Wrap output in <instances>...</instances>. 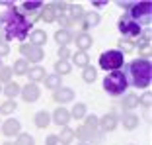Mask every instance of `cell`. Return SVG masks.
<instances>
[{
  "mask_svg": "<svg viewBox=\"0 0 152 145\" xmlns=\"http://www.w3.org/2000/svg\"><path fill=\"white\" fill-rule=\"evenodd\" d=\"M76 145H90V143H84V141H78V143H76Z\"/></svg>",
  "mask_w": 152,
  "mask_h": 145,
  "instance_id": "f6af8a7d",
  "label": "cell"
},
{
  "mask_svg": "<svg viewBox=\"0 0 152 145\" xmlns=\"http://www.w3.org/2000/svg\"><path fill=\"white\" fill-rule=\"evenodd\" d=\"M74 39L70 33V30H58L57 33H55V41H57L61 47H68V43Z\"/></svg>",
  "mask_w": 152,
  "mask_h": 145,
  "instance_id": "e0dca14e",
  "label": "cell"
},
{
  "mask_svg": "<svg viewBox=\"0 0 152 145\" xmlns=\"http://www.w3.org/2000/svg\"><path fill=\"white\" fill-rule=\"evenodd\" d=\"M66 16L70 18V22H78V20H82V16H84V10H82L80 4H68Z\"/></svg>",
  "mask_w": 152,
  "mask_h": 145,
  "instance_id": "d6986e66",
  "label": "cell"
},
{
  "mask_svg": "<svg viewBox=\"0 0 152 145\" xmlns=\"http://www.w3.org/2000/svg\"><path fill=\"white\" fill-rule=\"evenodd\" d=\"M96 77H98V71H96V67H92V65L84 67V71H82V78H84L86 82H94Z\"/></svg>",
  "mask_w": 152,
  "mask_h": 145,
  "instance_id": "1f68e13d",
  "label": "cell"
},
{
  "mask_svg": "<svg viewBox=\"0 0 152 145\" xmlns=\"http://www.w3.org/2000/svg\"><path fill=\"white\" fill-rule=\"evenodd\" d=\"M57 22L58 24H61V30H68V27H70V18H68V16H66V14H63V16H58V18H57Z\"/></svg>",
  "mask_w": 152,
  "mask_h": 145,
  "instance_id": "74e56055",
  "label": "cell"
},
{
  "mask_svg": "<svg viewBox=\"0 0 152 145\" xmlns=\"http://www.w3.org/2000/svg\"><path fill=\"white\" fill-rule=\"evenodd\" d=\"M107 2L105 0H98V2H92V6H96V8H102V6H105Z\"/></svg>",
  "mask_w": 152,
  "mask_h": 145,
  "instance_id": "ee69618b",
  "label": "cell"
},
{
  "mask_svg": "<svg viewBox=\"0 0 152 145\" xmlns=\"http://www.w3.org/2000/svg\"><path fill=\"white\" fill-rule=\"evenodd\" d=\"M117 127V116L115 114H105L103 118H99V129L102 132H113Z\"/></svg>",
  "mask_w": 152,
  "mask_h": 145,
  "instance_id": "5bb4252c",
  "label": "cell"
},
{
  "mask_svg": "<svg viewBox=\"0 0 152 145\" xmlns=\"http://www.w3.org/2000/svg\"><path fill=\"white\" fill-rule=\"evenodd\" d=\"M72 139H74V129H70V127H63V132H61V135H58V143H61V145H68Z\"/></svg>",
  "mask_w": 152,
  "mask_h": 145,
  "instance_id": "484cf974",
  "label": "cell"
},
{
  "mask_svg": "<svg viewBox=\"0 0 152 145\" xmlns=\"http://www.w3.org/2000/svg\"><path fill=\"white\" fill-rule=\"evenodd\" d=\"M125 65V55L117 49H109V51H103L99 55V67L103 71H121Z\"/></svg>",
  "mask_w": 152,
  "mask_h": 145,
  "instance_id": "5b68a950",
  "label": "cell"
},
{
  "mask_svg": "<svg viewBox=\"0 0 152 145\" xmlns=\"http://www.w3.org/2000/svg\"><path fill=\"white\" fill-rule=\"evenodd\" d=\"M29 32H31V24L20 14L16 6L0 14V41H6V43L12 39L23 41L27 39Z\"/></svg>",
  "mask_w": 152,
  "mask_h": 145,
  "instance_id": "6da1fadb",
  "label": "cell"
},
{
  "mask_svg": "<svg viewBox=\"0 0 152 145\" xmlns=\"http://www.w3.org/2000/svg\"><path fill=\"white\" fill-rule=\"evenodd\" d=\"M70 118H86V106L82 104V102H76L74 106H72V110H70Z\"/></svg>",
  "mask_w": 152,
  "mask_h": 145,
  "instance_id": "f546056e",
  "label": "cell"
},
{
  "mask_svg": "<svg viewBox=\"0 0 152 145\" xmlns=\"http://www.w3.org/2000/svg\"><path fill=\"white\" fill-rule=\"evenodd\" d=\"M0 67H2V61H0Z\"/></svg>",
  "mask_w": 152,
  "mask_h": 145,
  "instance_id": "7dc6e473",
  "label": "cell"
},
{
  "mask_svg": "<svg viewBox=\"0 0 152 145\" xmlns=\"http://www.w3.org/2000/svg\"><path fill=\"white\" fill-rule=\"evenodd\" d=\"M4 145H14V143H12V141H6V143H4Z\"/></svg>",
  "mask_w": 152,
  "mask_h": 145,
  "instance_id": "bcb514c9",
  "label": "cell"
},
{
  "mask_svg": "<svg viewBox=\"0 0 152 145\" xmlns=\"http://www.w3.org/2000/svg\"><path fill=\"white\" fill-rule=\"evenodd\" d=\"M139 122H140V118L137 116V114H133V112H129V114L123 116V127H125V129H134V127L139 126Z\"/></svg>",
  "mask_w": 152,
  "mask_h": 145,
  "instance_id": "44dd1931",
  "label": "cell"
},
{
  "mask_svg": "<svg viewBox=\"0 0 152 145\" xmlns=\"http://www.w3.org/2000/svg\"><path fill=\"white\" fill-rule=\"evenodd\" d=\"M27 71H29V63L26 59H18L12 67V72H16V75H27Z\"/></svg>",
  "mask_w": 152,
  "mask_h": 145,
  "instance_id": "d4e9b609",
  "label": "cell"
},
{
  "mask_svg": "<svg viewBox=\"0 0 152 145\" xmlns=\"http://www.w3.org/2000/svg\"><path fill=\"white\" fill-rule=\"evenodd\" d=\"M51 124V114L47 110H41V112L35 114V126L37 127H47Z\"/></svg>",
  "mask_w": 152,
  "mask_h": 145,
  "instance_id": "cb8c5ba5",
  "label": "cell"
},
{
  "mask_svg": "<svg viewBox=\"0 0 152 145\" xmlns=\"http://www.w3.org/2000/svg\"><path fill=\"white\" fill-rule=\"evenodd\" d=\"M41 20H45L47 24H51V22H55L57 20V16H55V12H53V8H51V4H45L43 6V10H41V16H39Z\"/></svg>",
  "mask_w": 152,
  "mask_h": 145,
  "instance_id": "83f0119b",
  "label": "cell"
},
{
  "mask_svg": "<svg viewBox=\"0 0 152 145\" xmlns=\"http://www.w3.org/2000/svg\"><path fill=\"white\" fill-rule=\"evenodd\" d=\"M45 81V84H47V88H53V90H57L58 86H61V77H58V75H47V77L43 78Z\"/></svg>",
  "mask_w": 152,
  "mask_h": 145,
  "instance_id": "4dcf8cb0",
  "label": "cell"
},
{
  "mask_svg": "<svg viewBox=\"0 0 152 145\" xmlns=\"http://www.w3.org/2000/svg\"><path fill=\"white\" fill-rule=\"evenodd\" d=\"M72 63L76 65V67H88L90 65V57L86 51H76L74 55H72Z\"/></svg>",
  "mask_w": 152,
  "mask_h": 145,
  "instance_id": "603a6c76",
  "label": "cell"
},
{
  "mask_svg": "<svg viewBox=\"0 0 152 145\" xmlns=\"http://www.w3.org/2000/svg\"><path fill=\"white\" fill-rule=\"evenodd\" d=\"M20 90H22V86H20L18 82H12V81L6 82V86L2 88V92H4L6 96H8V100H14L16 96L20 94Z\"/></svg>",
  "mask_w": 152,
  "mask_h": 145,
  "instance_id": "ffe728a7",
  "label": "cell"
},
{
  "mask_svg": "<svg viewBox=\"0 0 152 145\" xmlns=\"http://www.w3.org/2000/svg\"><path fill=\"white\" fill-rule=\"evenodd\" d=\"M74 135H78V139H80V141H84V143H88L90 139H94V133L90 132L88 127H84V126H80V127H78V129L74 132Z\"/></svg>",
  "mask_w": 152,
  "mask_h": 145,
  "instance_id": "4316f807",
  "label": "cell"
},
{
  "mask_svg": "<svg viewBox=\"0 0 152 145\" xmlns=\"http://www.w3.org/2000/svg\"><path fill=\"white\" fill-rule=\"evenodd\" d=\"M127 18H131L134 24H150L152 22V2H127Z\"/></svg>",
  "mask_w": 152,
  "mask_h": 145,
  "instance_id": "3957f363",
  "label": "cell"
},
{
  "mask_svg": "<svg viewBox=\"0 0 152 145\" xmlns=\"http://www.w3.org/2000/svg\"><path fill=\"white\" fill-rule=\"evenodd\" d=\"M16 102L14 100H6V102H2L0 104V114H4V116H10L12 112H16Z\"/></svg>",
  "mask_w": 152,
  "mask_h": 145,
  "instance_id": "e575fe53",
  "label": "cell"
},
{
  "mask_svg": "<svg viewBox=\"0 0 152 145\" xmlns=\"http://www.w3.org/2000/svg\"><path fill=\"white\" fill-rule=\"evenodd\" d=\"M70 69H72V65L68 63V61H57L55 63V75H68L70 72Z\"/></svg>",
  "mask_w": 152,
  "mask_h": 145,
  "instance_id": "f1b7e54d",
  "label": "cell"
},
{
  "mask_svg": "<svg viewBox=\"0 0 152 145\" xmlns=\"http://www.w3.org/2000/svg\"><path fill=\"white\" fill-rule=\"evenodd\" d=\"M76 24H80L82 32H86V30H90V27H96V26L99 24V14H98V12H84L82 20H78Z\"/></svg>",
  "mask_w": 152,
  "mask_h": 145,
  "instance_id": "8fae6325",
  "label": "cell"
},
{
  "mask_svg": "<svg viewBox=\"0 0 152 145\" xmlns=\"http://www.w3.org/2000/svg\"><path fill=\"white\" fill-rule=\"evenodd\" d=\"M150 100H152V94H150V92H146V94L140 98V104H142L144 108H150Z\"/></svg>",
  "mask_w": 152,
  "mask_h": 145,
  "instance_id": "b9f144b4",
  "label": "cell"
},
{
  "mask_svg": "<svg viewBox=\"0 0 152 145\" xmlns=\"http://www.w3.org/2000/svg\"><path fill=\"white\" fill-rule=\"evenodd\" d=\"M74 41H76L78 51H86V49H90V47H92V37H90L88 32H80L78 36L74 37Z\"/></svg>",
  "mask_w": 152,
  "mask_h": 145,
  "instance_id": "2e32d148",
  "label": "cell"
},
{
  "mask_svg": "<svg viewBox=\"0 0 152 145\" xmlns=\"http://www.w3.org/2000/svg\"><path fill=\"white\" fill-rule=\"evenodd\" d=\"M139 53L142 55V59L150 57V43H139Z\"/></svg>",
  "mask_w": 152,
  "mask_h": 145,
  "instance_id": "f35d334b",
  "label": "cell"
},
{
  "mask_svg": "<svg viewBox=\"0 0 152 145\" xmlns=\"http://www.w3.org/2000/svg\"><path fill=\"white\" fill-rule=\"evenodd\" d=\"M14 145H35V139L31 137V133H18Z\"/></svg>",
  "mask_w": 152,
  "mask_h": 145,
  "instance_id": "836d02e7",
  "label": "cell"
},
{
  "mask_svg": "<svg viewBox=\"0 0 152 145\" xmlns=\"http://www.w3.org/2000/svg\"><path fill=\"white\" fill-rule=\"evenodd\" d=\"M133 49H134V43H133V41H129V39H121L119 41V49H117V51H121L123 55H125V53H131Z\"/></svg>",
  "mask_w": 152,
  "mask_h": 145,
  "instance_id": "8d00e7d4",
  "label": "cell"
},
{
  "mask_svg": "<svg viewBox=\"0 0 152 145\" xmlns=\"http://www.w3.org/2000/svg\"><path fill=\"white\" fill-rule=\"evenodd\" d=\"M70 120H72L70 112H68L66 108H63V106H58V108L51 114V122H55L57 126H61V127H66V124L70 122Z\"/></svg>",
  "mask_w": 152,
  "mask_h": 145,
  "instance_id": "30bf717a",
  "label": "cell"
},
{
  "mask_svg": "<svg viewBox=\"0 0 152 145\" xmlns=\"http://www.w3.org/2000/svg\"><path fill=\"white\" fill-rule=\"evenodd\" d=\"M117 27H119V32L125 36V39H137V37L142 33V27L139 26V24H134L131 18H127L125 14L119 18V24H117Z\"/></svg>",
  "mask_w": 152,
  "mask_h": 145,
  "instance_id": "8992f818",
  "label": "cell"
},
{
  "mask_svg": "<svg viewBox=\"0 0 152 145\" xmlns=\"http://www.w3.org/2000/svg\"><path fill=\"white\" fill-rule=\"evenodd\" d=\"M27 37L31 39V43H29V45L41 47V45H45V41H47V32H45V30H31Z\"/></svg>",
  "mask_w": 152,
  "mask_h": 145,
  "instance_id": "9a60e30c",
  "label": "cell"
},
{
  "mask_svg": "<svg viewBox=\"0 0 152 145\" xmlns=\"http://www.w3.org/2000/svg\"><path fill=\"white\" fill-rule=\"evenodd\" d=\"M45 145H58V135H47Z\"/></svg>",
  "mask_w": 152,
  "mask_h": 145,
  "instance_id": "7bdbcfd3",
  "label": "cell"
},
{
  "mask_svg": "<svg viewBox=\"0 0 152 145\" xmlns=\"http://www.w3.org/2000/svg\"><path fill=\"white\" fill-rule=\"evenodd\" d=\"M0 92H2V86H0Z\"/></svg>",
  "mask_w": 152,
  "mask_h": 145,
  "instance_id": "c3c4849f",
  "label": "cell"
},
{
  "mask_svg": "<svg viewBox=\"0 0 152 145\" xmlns=\"http://www.w3.org/2000/svg\"><path fill=\"white\" fill-rule=\"evenodd\" d=\"M45 77H47V72H45V69L39 67V65H37V67H31L29 71H27V78H29V82H33V84L39 82V81H43Z\"/></svg>",
  "mask_w": 152,
  "mask_h": 145,
  "instance_id": "ac0fdd59",
  "label": "cell"
},
{
  "mask_svg": "<svg viewBox=\"0 0 152 145\" xmlns=\"http://www.w3.org/2000/svg\"><path fill=\"white\" fill-rule=\"evenodd\" d=\"M8 53H10V45L6 43V41H0V59H2V57H6Z\"/></svg>",
  "mask_w": 152,
  "mask_h": 145,
  "instance_id": "60d3db41",
  "label": "cell"
},
{
  "mask_svg": "<svg viewBox=\"0 0 152 145\" xmlns=\"http://www.w3.org/2000/svg\"><path fill=\"white\" fill-rule=\"evenodd\" d=\"M139 104H140V98L134 94V92H129V94H125V98H123V108L125 110H133Z\"/></svg>",
  "mask_w": 152,
  "mask_h": 145,
  "instance_id": "7402d4cb",
  "label": "cell"
},
{
  "mask_svg": "<svg viewBox=\"0 0 152 145\" xmlns=\"http://www.w3.org/2000/svg\"><path fill=\"white\" fill-rule=\"evenodd\" d=\"M86 124H84V127H88L92 133H96L98 132V127H99V118H96V116H86Z\"/></svg>",
  "mask_w": 152,
  "mask_h": 145,
  "instance_id": "d6a6232c",
  "label": "cell"
},
{
  "mask_svg": "<svg viewBox=\"0 0 152 145\" xmlns=\"http://www.w3.org/2000/svg\"><path fill=\"white\" fill-rule=\"evenodd\" d=\"M20 129H22V124H20L16 118H8L4 124H2V133H4V135H8V137L20 133Z\"/></svg>",
  "mask_w": 152,
  "mask_h": 145,
  "instance_id": "4fadbf2b",
  "label": "cell"
},
{
  "mask_svg": "<svg viewBox=\"0 0 152 145\" xmlns=\"http://www.w3.org/2000/svg\"><path fill=\"white\" fill-rule=\"evenodd\" d=\"M123 75L127 78V84L134 86V88H148L152 82L150 59H134L131 63H127Z\"/></svg>",
  "mask_w": 152,
  "mask_h": 145,
  "instance_id": "7a4b0ae2",
  "label": "cell"
},
{
  "mask_svg": "<svg viewBox=\"0 0 152 145\" xmlns=\"http://www.w3.org/2000/svg\"><path fill=\"white\" fill-rule=\"evenodd\" d=\"M68 57H70V49L68 47H61L58 49V61H68Z\"/></svg>",
  "mask_w": 152,
  "mask_h": 145,
  "instance_id": "ab89813d",
  "label": "cell"
},
{
  "mask_svg": "<svg viewBox=\"0 0 152 145\" xmlns=\"http://www.w3.org/2000/svg\"><path fill=\"white\" fill-rule=\"evenodd\" d=\"M45 2H23L22 6H20V14H22L23 18L27 20L29 24H33L37 18L41 16V10H43Z\"/></svg>",
  "mask_w": 152,
  "mask_h": 145,
  "instance_id": "52a82bcc",
  "label": "cell"
},
{
  "mask_svg": "<svg viewBox=\"0 0 152 145\" xmlns=\"http://www.w3.org/2000/svg\"><path fill=\"white\" fill-rule=\"evenodd\" d=\"M20 94H22V98L26 100V102H35V100L39 98L41 90H39V86H37V84L29 82V84L22 86V90H20Z\"/></svg>",
  "mask_w": 152,
  "mask_h": 145,
  "instance_id": "7c38bea8",
  "label": "cell"
},
{
  "mask_svg": "<svg viewBox=\"0 0 152 145\" xmlns=\"http://www.w3.org/2000/svg\"><path fill=\"white\" fill-rule=\"evenodd\" d=\"M53 100L58 102V104H66V102H72L74 100V90L68 88V86H58L53 94Z\"/></svg>",
  "mask_w": 152,
  "mask_h": 145,
  "instance_id": "9c48e42d",
  "label": "cell"
},
{
  "mask_svg": "<svg viewBox=\"0 0 152 145\" xmlns=\"http://www.w3.org/2000/svg\"><path fill=\"white\" fill-rule=\"evenodd\" d=\"M127 88H129V84H127L123 71H113L103 78V90L109 96H123Z\"/></svg>",
  "mask_w": 152,
  "mask_h": 145,
  "instance_id": "277c9868",
  "label": "cell"
},
{
  "mask_svg": "<svg viewBox=\"0 0 152 145\" xmlns=\"http://www.w3.org/2000/svg\"><path fill=\"white\" fill-rule=\"evenodd\" d=\"M12 67H4V65H2V67H0V82H10L12 81Z\"/></svg>",
  "mask_w": 152,
  "mask_h": 145,
  "instance_id": "d590c367",
  "label": "cell"
},
{
  "mask_svg": "<svg viewBox=\"0 0 152 145\" xmlns=\"http://www.w3.org/2000/svg\"><path fill=\"white\" fill-rule=\"evenodd\" d=\"M20 53L23 55V59L29 63H39V61H43V57H45V53H43V49L41 47H35V45H29V43H22L20 45Z\"/></svg>",
  "mask_w": 152,
  "mask_h": 145,
  "instance_id": "ba28073f",
  "label": "cell"
}]
</instances>
